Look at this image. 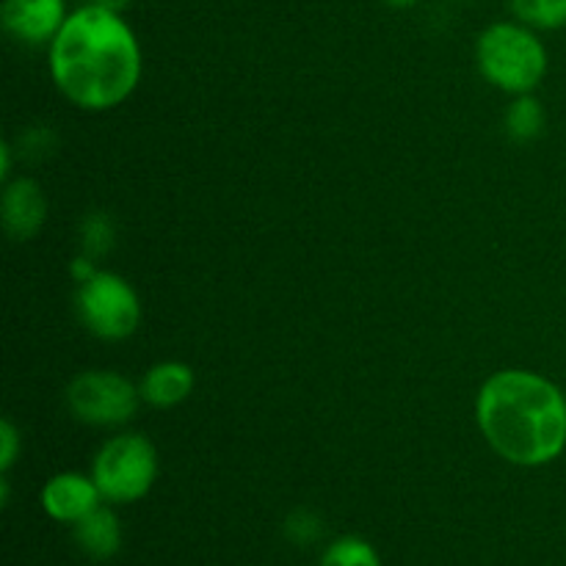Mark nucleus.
<instances>
[{
    "mask_svg": "<svg viewBox=\"0 0 566 566\" xmlns=\"http://www.w3.org/2000/svg\"><path fill=\"white\" fill-rule=\"evenodd\" d=\"M50 75L55 88L77 108H116L142 81L136 33L119 11L81 6L50 42Z\"/></svg>",
    "mask_w": 566,
    "mask_h": 566,
    "instance_id": "f257e3e1",
    "label": "nucleus"
},
{
    "mask_svg": "<svg viewBox=\"0 0 566 566\" xmlns=\"http://www.w3.org/2000/svg\"><path fill=\"white\" fill-rule=\"evenodd\" d=\"M475 420L492 451L517 468L556 462L566 448V396L531 370H497L481 385Z\"/></svg>",
    "mask_w": 566,
    "mask_h": 566,
    "instance_id": "f03ea898",
    "label": "nucleus"
},
{
    "mask_svg": "<svg viewBox=\"0 0 566 566\" xmlns=\"http://www.w3.org/2000/svg\"><path fill=\"white\" fill-rule=\"evenodd\" d=\"M479 70L492 86L509 94H531L547 72V50L528 25L495 22L475 44Z\"/></svg>",
    "mask_w": 566,
    "mask_h": 566,
    "instance_id": "7ed1b4c3",
    "label": "nucleus"
},
{
    "mask_svg": "<svg viewBox=\"0 0 566 566\" xmlns=\"http://www.w3.org/2000/svg\"><path fill=\"white\" fill-rule=\"evenodd\" d=\"M92 479L103 501H142L158 479V451L144 434L111 437L94 457Z\"/></svg>",
    "mask_w": 566,
    "mask_h": 566,
    "instance_id": "20e7f679",
    "label": "nucleus"
},
{
    "mask_svg": "<svg viewBox=\"0 0 566 566\" xmlns=\"http://www.w3.org/2000/svg\"><path fill=\"white\" fill-rule=\"evenodd\" d=\"M75 304L83 326L99 340H127L142 321L138 293L130 282L111 271H97L92 280L81 282Z\"/></svg>",
    "mask_w": 566,
    "mask_h": 566,
    "instance_id": "39448f33",
    "label": "nucleus"
},
{
    "mask_svg": "<svg viewBox=\"0 0 566 566\" xmlns=\"http://www.w3.org/2000/svg\"><path fill=\"white\" fill-rule=\"evenodd\" d=\"M142 390L114 370H83L66 387V407L81 423L111 429L136 415Z\"/></svg>",
    "mask_w": 566,
    "mask_h": 566,
    "instance_id": "423d86ee",
    "label": "nucleus"
},
{
    "mask_svg": "<svg viewBox=\"0 0 566 566\" xmlns=\"http://www.w3.org/2000/svg\"><path fill=\"white\" fill-rule=\"evenodd\" d=\"M3 28L25 44L53 42L66 22L64 0H3Z\"/></svg>",
    "mask_w": 566,
    "mask_h": 566,
    "instance_id": "0eeeda50",
    "label": "nucleus"
},
{
    "mask_svg": "<svg viewBox=\"0 0 566 566\" xmlns=\"http://www.w3.org/2000/svg\"><path fill=\"white\" fill-rule=\"evenodd\" d=\"M99 495L94 479L83 473H59L44 484L42 490V509L55 523L75 525L86 514H92L99 506Z\"/></svg>",
    "mask_w": 566,
    "mask_h": 566,
    "instance_id": "6e6552de",
    "label": "nucleus"
},
{
    "mask_svg": "<svg viewBox=\"0 0 566 566\" xmlns=\"http://www.w3.org/2000/svg\"><path fill=\"white\" fill-rule=\"evenodd\" d=\"M0 219H3V230L14 241H28L36 235L48 219V199L42 188L28 177L11 180L0 199Z\"/></svg>",
    "mask_w": 566,
    "mask_h": 566,
    "instance_id": "1a4fd4ad",
    "label": "nucleus"
},
{
    "mask_svg": "<svg viewBox=\"0 0 566 566\" xmlns=\"http://www.w3.org/2000/svg\"><path fill=\"white\" fill-rule=\"evenodd\" d=\"M193 385H197V376H193L191 365L169 359V363L153 365L138 390H142V401H147L149 407L171 409L191 396Z\"/></svg>",
    "mask_w": 566,
    "mask_h": 566,
    "instance_id": "9d476101",
    "label": "nucleus"
},
{
    "mask_svg": "<svg viewBox=\"0 0 566 566\" xmlns=\"http://www.w3.org/2000/svg\"><path fill=\"white\" fill-rule=\"evenodd\" d=\"M75 542L86 556L105 562L114 558L122 547V525L111 509L97 506L92 514L75 523Z\"/></svg>",
    "mask_w": 566,
    "mask_h": 566,
    "instance_id": "9b49d317",
    "label": "nucleus"
},
{
    "mask_svg": "<svg viewBox=\"0 0 566 566\" xmlns=\"http://www.w3.org/2000/svg\"><path fill=\"white\" fill-rule=\"evenodd\" d=\"M506 130L517 142H534L545 130V108L531 94H520L506 111Z\"/></svg>",
    "mask_w": 566,
    "mask_h": 566,
    "instance_id": "f8f14e48",
    "label": "nucleus"
},
{
    "mask_svg": "<svg viewBox=\"0 0 566 566\" xmlns=\"http://www.w3.org/2000/svg\"><path fill=\"white\" fill-rule=\"evenodd\" d=\"M512 9L523 25L536 31L566 28V0H512Z\"/></svg>",
    "mask_w": 566,
    "mask_h": 566,
    "instance_id": "ddd939ff",
    "label": "nucleus"
},
{
    "mask_svg": "<svg viewBox=\"0 0 566 566\" xmlns=\"http://www.w3.org/2000/svg\"><path fill=\"white\" fill-rule=\"evenodd\" d=\"M321 566H381L379 553L359 536H340L324 551Z\"/></svg>",
    "mask_w": 566,
    "mask_h": 566,
    "instance_id": "4468645a",
    "label": "nucleus"
},
{
    "mask_svg": "<svg viewBox=\"0 0 566 566\" xmlns=\"http://www.w3.org/2000/svg\"><path fill=\"white\" fill-rule=\"evenodd\" d=\"M81 243L83 254L88 258H99V254L108 252L114 247V224L105 213H92L83 219L81 224Z\"/></svg>",
    "mask_w": 566,
    "mask_h": 566,
    "instance_id": "2eb2a0df",
    "label": "nucleus"
},
{
    "mask_svg": "<svg viewBox=\"0 0 566 566\" xmlns=\"http://www.w3.org/2000/svg\"><path fill=\"white\" fill-rule=\"evenodd\" d=\"M285 534L287 539L296 542V545H313L318 542V536L324 534V523L315 512H307V509H298L291 517L285 520Z\"/></svg>",
    "mask_w": 566,
    "mask_h": 566,
    "instance_id": "dca6fc26",
    "label": "nucleus"
},
{
    "mask_svg": "<svg viewBox=\"0 0 566 566\" xmlns=\"http://www.w3.org/2000/svg\"><path fill=\"white\" fill-rule=\"evenodd\" d=\"M17 453H20V434L11 420H3L0 423V470L3 473H9L11 464L17 462Z\"/></svg>",
    "mask_w": 566,
    "mask_h": 566,
    "instance_id": "f3484780",
    "label": "nucleus"
},
{
    "mask_svg": "<svg viewBox=\"0 0 566 566\" xmlns=\"http://www.w3.org/2000/svg\"><path fill=\"white\" fill-rule=\"evenodd\" d=\"M72 276H75L77 282H86L92 280L94 274H97V269H94V258H88V254H81V258L72 260Z\"/></svg>",
    "mask_w": 566,
    "mask_h": 566,
    "instance_id": "a211bd4d",
    "label": "nucleus"
},
{
    "mask_svg": "<svg viewBox=\"0 0 566 566\" xmlns=\"http://www.w3.org/2000/svg\"><path fill=\"white\" fill-rule=\"evenodd\" d=\"M9 175H11V147L9 144H3V147H0V177L9 180Z\"/></svg>",
    "mask_w": 566,
    "mask_h": 566,
    "instance_id": "6ab92c4d",
    "label": "nucleus"
},
{
    "mask_svg": "<svg viewBox=\"0 0 566 566\" xmlns=\"http://www.w3.org/2000/svg\"><path fill=\"white\" fill-rule=\"evenodd\" d=\"M94 6H103V9H111V11H122V9H127V3H130V0H92Z\"/></svg>",
    "mask_w": 566,
    "mask_h": 566,
    "instance_id": "aec40b11",
    "label": "nucleus"
},
{
    "mask_svg": "<svg viewBox=\"0 0 566 566\" xmlns=\"http://www.w3.org/2000/svg\"><path fill=\"white\" fill-rule=\"evenodd\" d=\"M387 6H396V9H409V6H415L418 0H385Z\"/></svg>",
    "mask_w": 566,
    "mask_h": 566,
    "instance_id": "412c9836",
    "label": "nucleus"
}]
</instances>
